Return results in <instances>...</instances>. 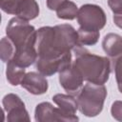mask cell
Segmentation results:
<instances>
[{"mask_svg": "<svg viewBox=\"0 0 122 122\" xmlns=\"http://www.w3.org/2000/svg\"><path fill=\"white\" fill-rule=\"evenodd\" d=\"M84 78L79 71L71 63L59 72V83L61 87L71 95H77L83 87Z\"/></svg>", "mask_w": 122, "mask_h": 122, "instance_id": "cell-8", "label": "cell"}, {"mask_svg": "<svg viewBox=\"0 0 122 122\" xmlns=\"http://www.w3.org/2000/svg\"><path fill=\"white\" fill-rule=\"evenodd\" d=\"M15 53V47L9 37H3L0 41V56L4 63L10 61Z\"/></svg>", "mask_w": 122, "mask_h": 122, "instance_id": "cell-17", "label": "cell"}, {"mask_svg": "<svg viewBox=\"0 0 122 122\" xmlns=\"http://www.w3.org/2000/svg\"><path fill=\"white\" fill-rule=\"evenodd\" d=\"M108 5L114 14H122V0H108Z\"/></svg>", "mask_w": 122, "mask_h": 122, "instance_id": "cell-21", "label": "cell"}, {"mask_svg": "<svg viewBox=\"0 0 122 122\" xmlns=\"http://www.w3.org/2000/svg\"><path fill=\"white\" fill-rule=\"evenodd\" d=\"M102 48L108 56L117 57L122 54V36L117 33H108L103 38Z\"/></svg>", "mask_w": 122, "mask_h": 122, "instance_id": "cell-11", "label": "cell"}, {"mask_svg": "<svg viewBox=\"0 0 122 122\" xmlns=\"http://www.w3.org/2000/svg\"><path fill=\"white\" fill-rule=\"evenodd\" d=\"M20 85L30 93L34 95L46 93L49 88L48 80L46 79L45 75H43L39 71H30L26 73Z\"/></svg>", "mask_w": 122, "mask_h": 122, "instance_id": "cell-10", "label": "cell"}, {"mask_svg": "<svg viewBox=\"0 0 122 122\" xmlns=\"http://www.w3.org/2000/svg\"><path fill=\"white\" fill-rule=\"evenodd\" d=\"M2 104H3L4 112L7 114V118H6L7 121L9 122L30 121L25 104L17 94L14 93L6 94L3 97Z\"/></svg>", "mask_w": 122, "mask_h": 122, "instance_id": "cell-6", "label": "cell"}, {"mask_svg": "<svg viewBox=\"0 0 122 122\" xmlns=\"http://www.w3.org/2000/svg\"><path fill=\"white\" fill-rule=\"evenodd\" d=\"M107 97V89L104 85L88 82L77 94L78 109L87 117L98 115L104 107Z\"/></svg>", "mask_w": 122, "mask_h": 122, "instance_id": "cell-4", "label": "cell"}, {"mask_svg": "<svg viewBox=\"0 0 122 122\" xmlns=\"http://www.w3.org/2000/svg\"><path fill=\"white\" fill-rule=\"evenodd\" d=\"M39 14V6L35 0H22L17 8L15 15L23 20L30 21Z\"/></svg>", "mask_w": 122, "mask_h": 122, "instance_id": "cell-13", "label": "cell"}, {"mask_svg": "<svg viewBox=\"0 0 122 122\" xmlns=\"http://www.w3.org/2000/svg\"><path fill=\"white\" fill-rule=\"evenodd\" d=\"M111 113L115 120L122 122V101L116 100L112 103L111 108Z\"/></svg>", "mask_w": 122, "mask_h": 122, "instance_id": "cell-20", "label": "cell"}, {"mask_svg": "<svg viewBox=\"0 0 122 122\" xmlns=\"http://www.w3.org/2000/svg\"><path fill=\"white\" fill-rule=\"evenodd\" d=\"M113 69L115 74V80L117 83V87L119 92L122 93V54L113 58Z\"/></svg>", "mask_w": 122, "mask_h": 122, "instance_id": "cell-18", "label": "cell"}, {"mask_svg": "<svg viewBox=\"0 0 122 122\" xmlns=\"http://www.w3.org/2000/svg\"><path fill=\"white\" fill-rule=\"evenodd\" d=\"M34 118L37 122H52V121H65L73 122L78 121V116L66 115L59 108L53 107L50 102L39 103L34 112Z\"/></svg>", "mask_w": 122, "mask_h": 122, "instance_id": "cell-7", "label": "cell"}, {"mask_svg": "<svg viewBox=\"0 0 122 122\" xmlns=\"http://www.w3.org/2000/svg\"><path fill=\"white\" fill-rule=\"evenodd\" d=\"M25 75H26V68L19 66L12 60L7 63L6 77L10 85L18 86L19 84H21Z\"/></svg>", "mask_w": 122, "mask_h": 122, "instance_id": "cell-14", "label": "cell"}, {"mask_svg": "<svg viewBox=\"0 0 122 122\" xmlns=\"http://www.w3.org/2000/svg\"><path fill=\"white\" fill-rule=\"evenodd\" d=\"M77 34L79 46H93L98 42L100 36L99 30H87L83 28H79L77 30Z\"/></svg>", "mask_w": 122, "mask_h": 122, "instance_id": "cell-16", "label": "cell"}, {"mask_svg": "<svg viewBox=\"0 0 122 122\" xmlns=\"http://www.w3.org/2000/svg\"><path fill=\"white\" fill-rule=\"evenodd\" d=\"M66 0H47V7L51 10H56L57 8Z\"/></svg>", "mask_w": 122, "mask_h": 122, "instance_id": "cell-22", "label": "cell"}, {"mask_svg": "<svg viewBox=\"0 0 122 122\" xmlns=\"http://www.w3.org/2000/svg\"><path fill=\"white\" fill-rule=\"evenodd\" d=\"M112 20L118 28L122 29V14H114Z\"/></svg>", "mask_w": 122, "mask_h": 122, "instance_id": "cell-23", "label": "cell"}, {"mask_svg": "<svg viewBox=\"0 0 122 122\" xmlns=\"http://www.w3.org/2000/svg\"><path fill=\"white\" fill-rule=\"evenodd\" d=\"M21 1L22 0H0V8L4 12L15 15Z\"/></svg>", "mask_w": 122, "mask_h": 122, "instance_id": "cell-19", "label": "cell"}, {"mask_svg": "<svg viewBox=\"0 0 122 122\" xmlns=\"http://www.w3.org/2000/svg\"><path fill=\"white\" fill-rule=\"evenodd\" d=\"M6 34L15 47L12 61L24 68H28L36 62L38 57L35 46L37 30L33 26L16 16L9 21Z\"/></svg>", "mask_w": 122, "mask_h": 122, "instance_id": "cell-2", "label": "cell"}, {"mask_svg": "<svg viewBox=\"0 0 122 122\" xmlns=\"http://www.w3.org/2000/svg\"><path fill=\"white\" fill-rule=\"evenodd\" d=\"M35 46L37 58H59L79 46L77 30L69 24L42 27L37 30Z\"/></svg>", "mask_w": 122, "mask_h": 122, "instance_id": "cell-1", "label": "cell"}, {"mask_svg": "<svg viewBox=\"0 0 122 122\" xmlns=\"http://www.w3.org/2000/svg\"><path fill=\"white\" fill-rule=\"evenodd\" d=\"M72 63L71 52H69L62 57L54 59H39L36 60L37 71L45 76H51L56 72H60Z\"/></svg>", "mask_w": 122, "mask_h": 122, "instance_id": "cell-9", "label": "cell"}, {"mask_svg": "<svg viewBox=\"0 0 122 122\" xmlns=\"http://www.w3.org/2000/svg\"><path fill=\"white\" fill-rule=\"evenodd\" d=\"M56 11V15L59 19H63V20H73L76 16H77V12H78V9L75 3L66 0L64 3H62Z\"/></svg>", "mask_w": 122, "mask_h": 122, "instance_id": "cell-15", "label": "cell"}, {"mask_svg": "<svg viewBox=\"0 0 122 122\" xmlns=\"http://www.w3.org/2000/svg\"><path fill=\"white\" fill-rule=\"evenodd\" d=\"M75 59L73 66L79 71L84 80L93 84L104 85L110 77L111 60L108 57L91 53L82 46L74 49Z\"/></svg>", "mask_w": 122, "mask_h": 122, "instance_id": "cell-3", "label": "cell"}, {"mask_svg": "<svg viewBox=\"0 0 122 122\" xmlns=\"http://www.w3.org/2000/svg\"><path fill=\"white\" fill-rule=\"evenodd\" d=\"M76 18L80 28L92 30H100L107 23V16L104 10L94 4L82 5L78 10Z\"/></svg>", "mask_w": 122, "mask_h": 122, "instance_id": "cell-5", "label": "cell"}, {"mask_svg": "<svg viewBox=\"0 0 122 122\" xmlns=\"http://www.w3.org/2000/svg\"><path fill=\"white\" fill-rule=\"evenodd\" d=\"M52 100L66 115L75 116V113L78 110V102L73 95L69 93H57L52 96Z\"/></svg>", "mask_w": 122, "mask_h": 122, "instance_id": "cell-12", "label": "cell"}]
</instances>
